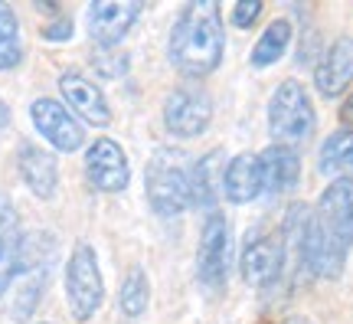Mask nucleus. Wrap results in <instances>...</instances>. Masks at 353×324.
Returning a JSON list of instances; mask_svg holds the SVG:
<instances>
[{"instance_id": "f257e3e1", "label": "nucleus", "mask_w": 353, "mask_h": 324, "mask_svg": "<svg viewBox=\"0 0 353 324\" xmlns=\"http://www.w3.org/2000/svg\"><path fill=\"white\" fill-rule=\"evenodd\" d=\"M353 246V184L334 180L307 216L304 265L317 278H341Z\"/></svg>"}, {"instance_id": "f03ea898", "label": "nucleus", "mask_w": 353, "mask_h": 324, "mask_svg": "<svg viewBox=\"0 0 353 324\" xmlns=\"http://www.w3.org/2000/svg\"><path fill=\"white\" fill-rule=\"evenodd\" d=\"M226 53V33H223V10L216 0H193L174 20L167 56L176 73L187 79H206L216 73Z\"/></svg>"}, {"instance_id": "7ed1b4c3", "label": "nucleus", "mask_w": 353, "mask_h": 324, "mask_svg": "<svg viewBox=\"0 0 353 324\" xmlns=\"http://www.w3.org/2000/svg\"><path fill=\"white\" fill-rule=\"evenodd\" d=\"M190 154L176 148H157L148 161V203L157 216H180L190 210Z\"/></svg>"}, {"instance_id": "20e7f679", "label": "nucleus", "mask_w": 353, "mask_h": 324, "mask_svg": "<svg viewBox=\"0 0 353 324\" xmlns=\"http://www.w3.org/2000/svg\"><path fill=\"white\" fill-rule=\"evenodd\" d=\"M314 128H317V115L304 86L294 82V79L281 82L275 88L272 102H268V131L275 137V144L298 148L304 141H311Z\"/></svg>"}, {"instance_id": "39448f33", "label": "nucleus", "mask_w": 353, "mask_h": 324, "mask_svg": "<svg viewBox=\"0 0 353 324\" xmlns=\"http://www.w3.org/2000/svg\"><path fill=\"white\" fill-rule=\"evenodd\" d=\"M65 301L76 321L95 318L105 301V282H101L99 256L88 242H76V249L65 262Z\"/></svg>"}, {"instance_id": "423d86ee", "label": "nucleus", "mask_w": 353, "mask_h": 324, "mask_svg": "<svg viewBox=\"0 0 353 324\" xmlns=\"http://www.w3.org/2000/svg\"><path fill=\"white\" fill-rule=\"evenodd\" d=\"M229 265H232V226L223 213H210L196 246V275L203 288L223 292L229 282Z\"/></svg>"}, {"instance_id": "0eeeda50", "label": "nucleus", "mask_w": 353, "mask_h": 324, "mask_svg": "<svg viewBox=\"0 0 353 324\" xmlns=\"http://www.w3.org/2000/svg\"><path fill=\"white\" fill-rule=\"evenodd\" d=\"M213 122V99L200 86H180L164 102V125L174 137H200Z\"/></svg>"}, {"instance_id": "6e6552de", "label": "nucleus", "mask_w": 353, "mask_h": 324, "mask_svg": "<svg viewBox=\"0 0 353 324\" xmlns=\"http://www.w3.org/2000/svg\"><path fill=\"white\" fill-rule=\"evenodd\" d=\"M85 177L101 193H121L131 184V164H128L125 148L112 137L92 141L85 151Z\"/></svg>"}, {"instance_id": "1a4fd4ad", "label": "nucleus", "mask_w": 353, "mask_h": 324, "mask_svg": "<svg viewBox=\"0 0 353 324\" xmlns=\"http://www.w3.org/2000/svg\"><path fill=\"white\" fill-rule=\"evenodd\" d=\"M141 10H144V3H138V0H95L85 10L88 37L108 50L128 37V30L134 26Z\"/></svg>"}, {"instance_id": "9d476101", "label": "nucleus", "mask_w": 353, "mask_h": 324, "mask_svg": "<svg viewBox=\"0 0 353 324\" xmlns=\"http://www.w3.org/2000/svg\"><path fill=\"white\" fill-rule=\"evenodd\" d=\"M30 118H33V128H37L39 135L46 137L56 151H63V154L79 151L82 148V141H85L82 125L72 118V112L65 108L63 102L37 99L33 105H30Z\"/></svg>"}, {"instance_id": "9b49d317", "label": "nucleus", "mask_w": 353, "mask_h": 324, "mask_svg": "<svg viewBox=\"0 0 353 324\" xmlns=\"http://www.w3.org/2000/svg\"><path fill=\"white\" fill-rule=\"evenodd\" d=\"M59 92H63L69 112H76L85 125H95V128L112 125V108H108V102L101 95V88L92 79H85L82 73L69 69V73L59 75Z\"/></svg>"}, {"instance_id": "f8f14e48", "label": "nucleus", "mask_w": 353, "mask_h": 324, "mask_svg": "<svg viewBox=\"0 0 353 324\" xmlns=\"http://www.w3.org/2000/svg\"><path fill=\"white\" fill-rule=\"evenodd\" d=\"M285 275V259H281V246L272 236H259L245 246L242 256V278L255 288V292H268L275 288Z\"/></svg>"}, {"instance_id": "ddd939ff", "label": "nucleus", "mask_w": 353, "mask_h": 324, "mask_svg": "<svg viewBox=\"0 0 353 324\" xmlns=\"http://www.w3.org/2000/svg\"><path fill=\"white\" fill-rule=\"evenodd\" d=\"M259 167H262V190L272 197H281L288 190L298 187V177H301V158L294 148H281L272 144L259 154Z\"/></svg>"}, {"instance_id": "4468645a", "label": "nucleus", "mask_w": 353, "mask_h": 324, "mask_svg": "<svg viewBox=\"0 0 353 324\" xmlns=\"http://www.w3.org/2000/svg\"><path fill=\"white\" fill-rule=\"evenodd\" d=\"M219 193L229 203H252L262 190V167H259V154H236L232 161L223 167V184Z\"/></svg>"}, {"instance_id": "2eb2a0df", "label": "nucleus", "mask_w": 353, "mask_h": 324, "mask_svg": "<svg viewBox=\"0 0 353 324\" xmlns=\"http://www.w3.org/2000/svg\"><path fill=\"white\" fill-rule=\"evenodd\" d=\"M353 82V39L341 37L317 66L314 73V86L324 99H337L343 88Z\"/></svg>"}, {"instance_id": "dca6fc26", "label": "nucleus", "mask_w": 353, "mask_h": 324, "mask_svg": "<svg viewBox=\"0 0 353 324\" xmlns=\"http://www.w3.org/2000/svg\"><path fill=\"white\" fill-rule=\"evenodd\" d=\"M23 262V233H20V220L13 213L10 200L0 197V295L13 285V278L20 272Z\"/></svg>"}, {"instance_id": "f3484780", "label": "nucleus", "mask_w": 353, "mask_h": 324, "mask_svg": "<svg viewBox=\"0 0 353 324\" xmlns=\"http://www.w3.org/2000/svg\"><path fill=\"white\" fill-rule=\"evenodd\" d=\"M17 167H20V177L30 187V193L39 200H50L56 193V184H59V167H56V158L50 151L37 148V144H23L20 148V158H17Z\"/></svg>"}, {"instance_id": "a211bd4d", "label": "nucleus", "mask_w": 353, "mask_h": 324, "mask_svg": "<svg viewBox=\"0 0 353 324\" xmlns=\"http://www.w3.org/2000/svg\"><path fill=\"white\" fill-rule=\"evenodd\" d=\"M317 171L324 177H334V180L353 177V131H334V135L321 144Z\"/></svg>"}, {"instance_id": "6ab92c4d", "label": "nucleus", "mask_w": 353, "mask_h": 324, "mask_svg": "<svg viewBox=\"0 0 353 324\" xmlns=\"http://www.w3.org/2000/svg\"><path fill=\"white\" fill-rule=\"evenodd\" d=\"M219 167V154H206L190 167V207H203V210H213L219 187L213 184V171Z\"/></svg>"}, {"instance_id": "aec40b11", "label": "nucleus", "mask_w": 353, "mask_h": 324, "mask_svg": "<svg viewBox=\"0 0 353 324\" xmlns=\"http://www.w3.org/2000/svg\"><path fill=\"white\" fill-rule=\"evenodd\" d=\"M288 43H291V20H272V23L265 26V33L259 37V43H255L252 50V66H259V69H265V66L278 63L285 53H288Z\"/></svg>"}, {"instance_id": "412c9836", "label": "nucleus", "mask_w": 353, "mask_h": 324, "mask_svg": "<svg viewBox=\"0 0 353 324\" xmlns=\"http://www.w3.org/2000/svg\"><path fill=\"white\" fill-rule=\"evenodd\" d=\"M23 59V43H20V20L10 3L0 0V73H7Z\"/></svg>"}, {"instance_id": "4be33fe9", "label": "nucleus", "mask_w": 353, "mask_h": 324, "mask_svg": "<svg viewBox=\"0 0 353 324\" xmlns=\"http://www.w3.org/2000/svg\"><path fill=\"white\" fill-rule=\"evenodd\" d=\"M148 301H151V282H148L144 269L134 265V269L125 275V282H121V292H118V308H121L125 318H141V314L148 312Z\"/></svg>"}, {"instance_id": "5701e85b", "label": "nucleus", "mask_w": 353, "mask_h": 324, "mask_svg": "<svg viewBox=\"0 0 353 324\" xmlns=\"http://www.w3.org/2000/svg\"><path fill=\"white\" fill-rule=\"evenodd\" d=\"M259 17H262V0H239L232 7V26H239V30H249Z\"/></svg>"}, {"instance_id": "b1692460", "label": "nucleus", "mask_w": 353, "mask_h": 324, "mask_svg": "<svg viewBox=\"0 0 353 324\" xmlns=\"http://www.w3.org/2000/svg\"><path fill=\"white\" fill-rule=\"evenodd\" d=\"M43 37H46V39H69V37H72V23H69V20L50 23L46 30H43Z\"/></svg>"}, {"instance_id": "393cba45", "label": "nucleus", "mask_w": 353, "mask_h": 324, "mask_svg": "<svg viewBox=\"0 0 353 324\" xmlns=\"http://www.w3.org/2000/svg\"><path fill=\"white\" fill-rule=\"evenodd\" d=\"M341 122H343V125H350V128H353V92H350V99H347V102L341 105Z\"/></svg>"}, {"instance_id": "a878e982", "label": "nucleus", "mask_w": 353, "mask_h": 324, "mask_svg": "<svg viewBox=\"0 0 353 324\" xmlns=\"http://www.w3.org/2000/svg\"><path fill=\"white\" fill-rule=\"evenodd\" d=\"M3 122H7V108L0 105V125H3Z\"/></svg>"}, {"instance_id": "bb28decb", "label": "nucleus", "mask_w": 353, "mask_h": 324, "mask_svg": "<svg viewBox=\"0 0 353 324\" xmlns=\"http://www.w3.org/2000/svg\"><path fill=\"white\" fill-rule=\"evenodd\" d=\"M291 324H311V321H307V318H294V321H291Z\"/></svg>"}]
</instances>
